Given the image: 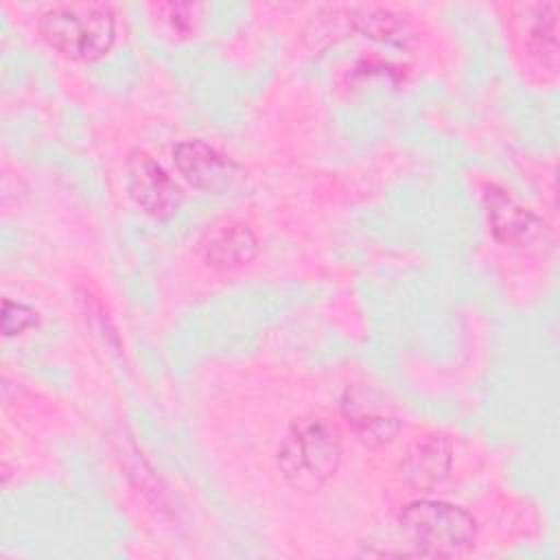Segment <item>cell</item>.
<instances>
[{
	"label": "cell",
	"mask_w": 560,
	"mask_h": 560,
	"mask_svg": "<svg viewBox=\"0 0 560 560\" xmlns=\"http://www.w3.org/2000/svg\"><path fill=\"white\" fill-rule=\"evenodd\" d=\"M37 28L44 42L72 61H96L116 39V13L107 2H63L48 7Z\"/></svg>",
	"instance_id": "cell-1"
},
{
	"label": "cell",
	"mask_w": 560,
	"mask_h": 560,
	"mask_svg": "<svg viewBox=\"0 0 560 560\" xmlns=\"http://www.w3.org/2000/svg\"><path fill=\"white\" fill-rule=\"evenodd\" d=\"M341 464L339 429L322 416L295 420L278 448V468L284 481L302 492L319 490Z\"/></svg>",
	"instance_id": "cell-2"
},
{
	"label": "cell",
	"mask_w": 560,
	"mask_h": 560,
	"mask_svg": "<svg viewBox=\"0 0 560 560\" xmlns=\"http://www.w3.org/2000/svg\"><path fill=\"white\" fill-rule=\"evenodd\" d=\"M398 523L418 556L457 558L475 547V518L464 508L446 501H411L398 514Z\"/></svg>",
	"instance_id": "cell-3"
},
{
	"label": "cell",
	"mask_w": 560,
	"mask_h": 560,
	"mask_svg": "<svg viewBox=\"0 0 560 560\" xmlns=\"http://www.w3.org/2000/svg\"><path fill=\"white\" fill-rule=\"evenodd\" d=\"M125 186L131 201L149 217L166 219L171 217L179 201L182 192L173 177L155 162L147 151L133 149L125 162Z\"/></svg>",
	"instance_id": "cell-4"
},
{
	"label": "cell",
	"mask_w": 560,
	"mask_h": 560,
	"mask_svg": "<svg viewBox=\"0 0 560 560\" xmlns=\"http://www.w3.org/2000/svg\"><path fill=\"white\" fill-rule=\"evenodd\" d=\"M483 208L492 236L503 245L527 247L545 234L542 219L499 184L483 186Z\"/></svg>",
	"instance_id": "cell-5"
},
{
	"label": "cell",
	"mask_w": 560,
	"mask_h": 560,
	"mask_svg": "<svg viewBox=\"0 0 560 560\" xmlns=\"http://www.w3.org/2000/svg\"><path fill=\"white\" fill-rule=\"evenodd\" d=\"M173 166L186 184L208 192H223L243 175V168L232 158L203 140H184L175 144Z\"/></svg>",
	"instance_id": "cell-6"
},
{
	"label": "cell",
	"mask_w": 560,
	"mask_h": 560,
	"mask_svg": "<svg viewBox=\"0 0 560 560\" xmlns=\"http://www.w3.org/2000/svg\"><path fill=\"white\" fill-rule=\"evenodd\" d=\"M514 31L523 50L556 70L558 66V2H527L514 7Z\"/></svg>",
	"instance_id": "cell-7"
},
{
	"label": "cell",
	"mask_w": 560,
	"mask_h": 560,
	"mask_svg": "<svg viewBox=\"0 0 560 560\" xmlns=\"http://www.w3.org/2000/svg\"><path fill=\"white\" fill-rule=\"evenodd\" d=\"M448 468L451 442L438 433L418 438L413 444H409L398 464L400 479L416 490H429L438 486L446 477Z\"/></svg>",
	"instance_id": "cell-8"
},
{
	"label": "cell",
	"mask_w": 560,
	"mask_h": 560,
	"mask_svg": "<svg viewBox=\"0 0 560 560\" xmlns=\"http://www.w3.org/2000/svg\"><path fill=\"white\" fill-rule=\"evenodd\" d=\"M203 260L221 271L238 269L258 254V238L243 221H225L210 228L201 241Z\"/></svg>",
	"instance_id": "cell-9"
},
{
	"label": "cell",
	"mask_w": 560,
	"mask_h": 560,
	"mask_svg": "<svg viewBox=\"0 0 560 560\" xmlns=\"http://www.w3.org/2000/svg\"><path fill=\"white\" fill-rule=\"evenodd\" d=\"M341 405H343V416H346L352 433L365 446H381V444L389 442L396 435L398 427H400L396 416L385 413V411H376V409H368L365 402H361L350 392H348V396L343 398Z\"/></svg>",
	"instance_id": "cell-10"
},
{
	"label": "cell",
	"mask_w": 560,
	"mask_h": 560,
	"mask_svg": "<svg viewBox=\"0 0 560 560\" xmlns=\"http://www.w3.org/2000/svg\"><path fill=\"white\" fill-rule=\"evenodd\" d=\"M357 26L381 42H396V44H405L407 39V24L394 15L389 9H381V7H363L361 15L357 18Z\"/></svg>",
	"instance_id": "cell-11"
},
{
	"label": "cell",
	"mask_w": 560,
	"mask_h": 560,
	"mask_svg": "<svg viewBox=\"0 0 560 560\" xmlns=\"http://www.w3.org/2000/svg\"><path fill=\"white\" fill-rule=\"evenodd\" d=\"M151 9L155 11V18H160L177 37L192 35L199 28L206 11V7L199 2H158L151 4Z\"/></svg>",
	"instance_id": "cell-12"
},
{
	"label": "cell",
	"mask_w": 560,
	"mask_h": 560,
	"mask_svg": "<svg viewBox=\"0 0 560 560\" xmlns=\"http://www.w3.org/2000/svg\"><path fill=\"white\" fill-rule=\"evenodd\" d=\"M37 324V311L31 308L28 304L13 302V300H2V332L7 337L20 335Z\"/></svg>",
	"instance_id": "cell-13"
}]
</instances>
